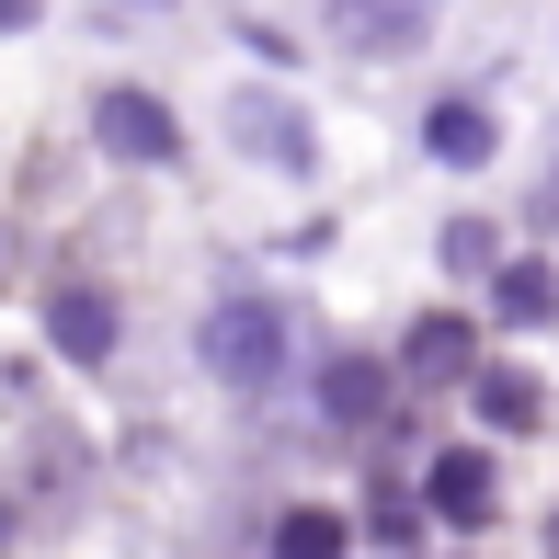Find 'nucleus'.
Returning <instances> with one entry per match:
<instances>
[{
	"label": "nucleus",
	"instance_id": "9",
	"mask_svg": "<svg viewBox=\"0 0 559 559\" xmlns=\"http://www.w3.org/2000/svg\"><path fill=\"white\" fill-rule=\"evenodd\" d=\"M240 148H263V160H309V115H286V104H240Z\"/></svg>",
	"mask_w": 559,
	"mask_h": 559
},
{
	"label": "nucleus",
	"instance_id": "13",
	"mask_svg": "<svg viewBox=\"0 0 559 559\" xmlns=\"http://www.w3.org/2000/svg\"><path fill=\"white\" fill-rule=\"evenodd\" d=\"M23 23H35V0H0V35H23Z\"/></svg>",
	"mask_w": 559,
	"mask_h": 559
},
{
	"label": "nucleus",
	"instance_id": "1",
	"mask_svg": "<svg viewBox=\"0 0 559 559\" xmlns=\"http://www.w3.org/2000/svg\"><path fill=\"white\" fill-rule=\"evenodd\" d=\"M206 366H217V389L263 400L274 377H286V320L251 309V297H240V309H217V320H206Z\"/></svg>",
	"mask_w": 559,
	"mask_h": 559
},
{
	"label": "nucleus",
	"instance_id": "8",
	"mask_svg": "<svg viewBox=\"0 0 559 559\" xmlns=\"http://www.w3.org/2000/svg\"><path fill=\"white\" fill-rule=\"evenodd\" d=\"M320 400H332V423H377V400H389V366H366V354H343V366L320 377Z\"/></svg>",
	"mask_w": 559,
	"mask_h": 559
},
{
	"label": "nucleus",
	"instance_id": "10",
	"mask_svg": "<svg viewBox=\"0 0 559 559\" xmlns=\"http://www.w3.org/2000/svg\"><path fill=\"white\" fill-rule=\"evenodd\" d=\"M491 309H502V320H514V332H525V320H548V309H559V274H548V263H502Z\"/></svg>",
	"mask_w": 559,
	"mask_h": 559
},
{
	"label": "nucleus",
	"instance_id": "14",
	"mask_svg": "<svg viewBox=\"0 0 559 559\" xmlns=\"http://www.w3.org/2000/svg\"><path fill=\"white\" fill-rule=\"evenodd\" d=\"M548 559H559V525H548Z\"/></svg>",
	"mask_w": 559,
	"mask_h": 559
},
{
	"label": "nucleus",
	"instance_id": "6",
	"mask_svg": "<svg viewBox=\"0 0 559 559\" xmlns=\"http://www.w3.org/2000/svg\"><path fill=\"white\" fill-rule=\"evenodd\" d=\"M423 148H435V160H456V171H468V160H491V115H479V104H435Z\"/></svg>",
	"mask_w": 559,
	"mask_h": 559
},
{
	"label": "nucleus",
	"instance_id": "12",
	"mask_svg": "<svg viewBox=\"0 0 559 559\" xmlns=\"http://www.w3.org/2000/svg\"><path fill=\"white\" fill-rule=\"evenodd\" d=\"M274 559H343V514H286L274 525Z\"/></svg>",
	"mask_w": 559,
	"mask_h": 559
},
{
	"label": "nucleus",
	"instance_id": "4",
	"mask_svg": "<svg viewBox=\"0 0 559 559\" xmlns=\"http://www.w3.org/2000/svg\"><path fill=\"white\" fill-rule=\"evenodd\" d=\"M332 23H343V46H366V58H412L435 12H423V0H343Z\"/></svg>",
	"mask_w": 559,
	"mask_h": 559
},
{
	"label": "nucleus",
	"instance_id": "3",
	"mask_svg": "<svg viewBox=\"0 0 559 559\" xmlns=\"http://www.w3.org/2000/svg\"><path fill=\"white\" fill-rule=\"evenodd\" d=\"M92 126H104L115 160H171V104H148V92H104Z\"/></svg>",
	"mask_w": 559,
	"mask_h": 559
},
{
	"label": "nucleus",
	"instance_id": "7",
	"mask_svg": "<svg viewBox=\"0 0 559 559\" xmlns=\"http://www.w3.org/2000/svg\"><path fill=\"white\" fill-rule=\"evenodd\" d=\"M400 377H468V320H423L400 343Z\"/></svg>",
	"mask_w": 559,
	"mask_h": 559
},
{
	"label": "nucleus",
	"instance_id": "2",
	"mask_svg": "<svg viewBox=\"0 0 559 559\" xmlns=\"http://www.w3.org/2000/svg\"><path fill=\"white\" fill-rule=\"evenodd\" d=\"M46 343H58L69 366H104V354H115V297L104 286H58V297H46Z\"/></svg>",
	"mask_w": 559,
	"mask_h": 559
},
{
	"label": "nucleus",
	"instance_id": "5",
	"mask_svg": "<svg viewBox=\"0 0 559 559\" xmlns=\"http://www.w3.org/2000/svg\"><path fill=\"white\" fill-rule=\"evenodd\" d=\"M423 502H435L445 525H479V514H491V456H479V445H445L435 479H423Z\"/></svg>",
	"mask_w": 559,
	"mask_h": 559
},
{
	"label": "nucleus",
	"instance_id": "11",
	"mask_svg": "<svg viewBox=\"0 0 559 559\" xmlns=\"http://www.w3.org/2000/svg\"><path fill=\"white\" fill-rule=\"evenodd\" d=\"M479 412H491L502 435H525V423H537V377L525 366H479Z\"/></svg>",
	"mask_w": 559,
	"mask_h": 559
},
{
	"label": "nucleus",
	"instance_id": "15",
	"mask_svg": "<svg viewBox=\"0 0 559 559\" xmlns=\"http://www.w3.org/2000/svg\"><path fill=\"white\" fill-rule=\"evenodd\" d=\"M423 12H435V0H423Z\"/></svg>",
	"mask_w": 559,
	"mask_h": 559
}]
</instances>
